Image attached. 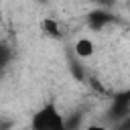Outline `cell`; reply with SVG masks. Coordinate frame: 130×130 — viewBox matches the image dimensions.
<instances>
[{
    "mask_svg": "<svg viewBox=\"0 0 130 130\" xmlns=\"http://www.w3.org/2000/svg\"><path fill=\"white\" fill-rule=\"evenodd\" d=\"M30 128L32 130H67L65 116L57 110L55 104H45L37 114H32Z\"/></svg>",
    "mask_w": 130,
    "mask_h": 130,
    "instance_id": "1",
    "label": "cell"
},
{
    "mask_svg": "<svg viewBox=\"0 0 130 130\" xmlns=\"http://www.w3.org/2000/svg\"><path fill=\"white\" fill-rule=\"evenodd\" d=\"M114 20H116L114 14L108 12V10H104V8L91 10V12L87 14V26H89L91 30H102V28H106L108 24H112Z\"/></svg>",
    "mask_w": 130,
    "mask_h": 130,
    "instance_id": "2",
    "label": "cell"
},
{
    "mask_svg": "<svg viewBox=\"0 0 130 130\" xmlns=\"http://www.w3.org/2000/svg\"><path fill=\"white\" fill-rule=\"evenodd\" d=\"M73 49H75V57H77V59H87V57H91L93 51H95L93 43H91L89 39H85V37H81V39L75 43Z\"/></svg>",
    "mask_w": 130,
    "mask_h": 130,
    "instance_id": "3",
    "label": "cell"
},
{
    "mask_svg": "<svg viewBox=\"0 0 130 130\" xmlns=\"http://www.w3.org/2000/svg\"><path fill=\"white\" fill-rule=\"evenodd\" d=\"M41 28H43V32H45L47 37H51V39H61V28H59V22H57L55 18H51V16L43 18Z\"/></svg>",
    "mask_w": 130,
    "mask_h": 130,
    "instance_id": "4",
    "label": "cell"
},
{
    "mask_svg": "<svg viewBox=\"0 0 130 130\" xmlns=\"http://www.w3.org/2000/svg\"><path fill=\"white\" fill-rule=\"evenodd\" d=\"M79 124H81V114L65 116V126H67V130H79Z\"/></svg>",
    "mask_w": 130,
    "mask_h": 130,
    "instance_id": "5",
    "label": "cell"
},
{
    "mask_svg": "<svg viewBox=\"0 0 130 130\" xmlns=\"http://www.w3.org/2000/svg\"><path fill=\"white\" fill-rule=\"evenodd\" d=\"M112 102H118V104H126L130 106V89H124V91H116Z\"/></svg>",
    "mask_w": 130,
    "mask_h": 130,
    "instance_id": "6",
    "label": "cell"
},
{
    "mask_svg": "<svg viewBox=\"0 0 130 130\" xmlns=\"http://www.w3.org/2000/svg\"><path fill=\"white\" fill-rule=\"evenodd\" d=\"M69 67H71V73H73V77H75L77 81H83V79H85L83 67H81V65H79L77 61H71V65H69Z\"/></svg>",
    "mask_w": 130,
    "mask_h": 130,
    "instance_id": "7",
    "label": "cell"
},
{
    "mask_svg": "<svg viewBox=\"0 0 130 130\" xmlns=\"http://www.w3.org/2000/svg\"><path fill=\"white\" fill-rule=\"evenodd\" d=\"M116 130H130V116L126 120H122L120 124H116Z\"/></svg>",
    "mask_w": 130,
    "mask_h": 130,
    "instance_id": "8",
    "label": "cell"
},
{
    "mask_svg": "<svg viewBox=\"0 0 130 130\" xmlns=\"http://www.w3.org/2000/svg\"><path fill=\"white\" fill-rule=\"evenodd\" d=\"M93 2H98L100 6H110V4H114L116 0H93Z\"/></svg>",
    "mask_w": 130,
    "mask_h": 130,
    "instance_id": "9",
    "label": "cell"
},
{
    "mask_svg": "<svg viewBox=\"0 0 130 130\" xmlns=\"http://www.w3.org/2000/svg\"><path fill=\"white\" fill-rule=\"evenodd\" d=\"M85 130H106L104 126H100V124H91V126H87Z\"/></svg>",
    "mask_w": 130,
    "mask_h": 130,
    "instance_id": "10",
    "label": "cell"
},
{
    "mask_svg": "<svg viewBox=\"0 0 130 130\" xmlns=\"http://www.w3.org/2000/svg\"><path fill=\"white\" fill-rule=\"evenodd\" d=\"M39 2H47V0H39Z\"/></svg>",
    "mask_w": 130,
    "mask_h": 130,
    "instance_id": "11",
    "label": "cell"
}]
</instances>
